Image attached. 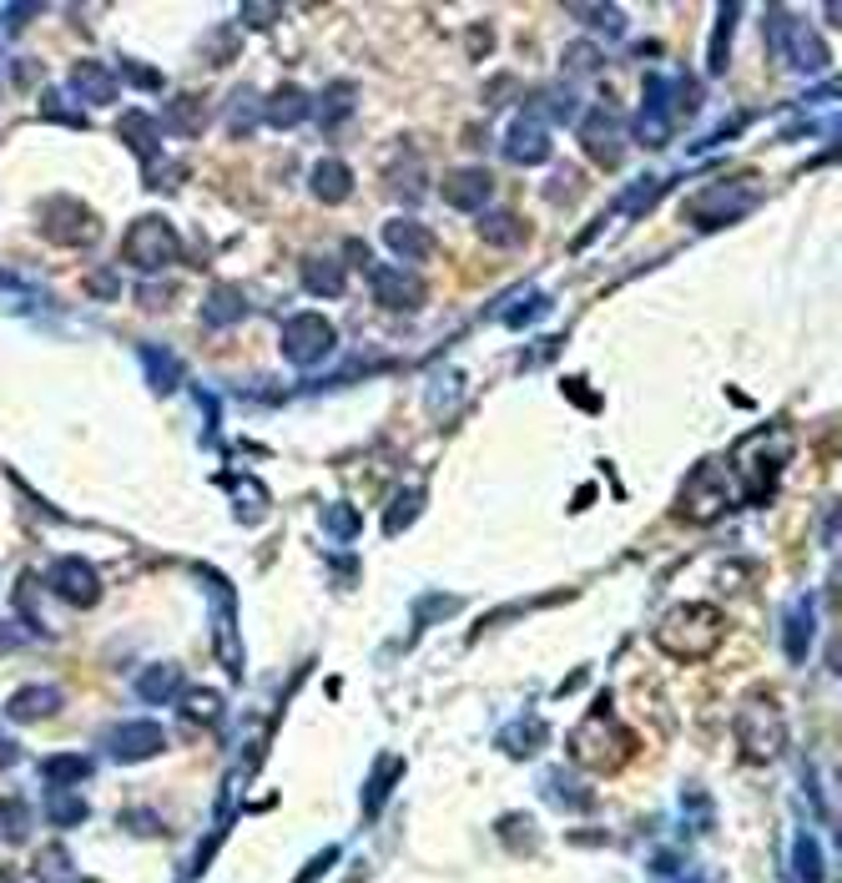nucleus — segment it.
<instances>
[{"label": "nucleus", "instance_id": "obj_1", "mask_svg": "<svg viewBox=\"0 0 842 883\" xmlns=\"http://www.w3.org/2000/svg\"><path fill=\"white\" fill-rule=\"evenodd\" d=\"M722 636H726V616L711 601H686V607L666 611V621L656 626V646L666 657H681V661L711 657L722 646Z\"/></svg>", "mask_w": 842, "mask_h": 883}, {"label": "nucleus", "instance_id": "obj_2", "mask_svg": "<svg viewBox=\"0 0 842 883\" xmlns=\"http://www.w3.org/2000/svg\"><path fill=\"white\" fill-rule=\"evenodd\" d=\"M570 757H576V767H585V773H610V767H620L626 757H631V732L610 717L606 702H595L591 713L580 717V727L570 732Z\"/></svg>", "mask_w": 842, "mask_h": 883}, {"label": "nucleus", "instance_id": "obj_3", "mask_svg": "<svg viewBox=\"0 0 842 883\" xmlns=\"http://www.w3.org/2000/svg\"><path fill=\"white\" fill-rule=\"evenodd\" d=\"M732 738H737V752L747 763H772L776 752L787 747V722L767 697H751L732 722Z\"/></svg>", "mask_w": 842, "mask_h": 883}, {"label": "nucleus", "instance_id": "obj_4", "mask_svg": "<svg viewBox=\"0 0 842 883\" xmlns=\"http://www.w3.org/2000/svg\"><path fill=\"white\" fill-rule=\"evenodd\" d=\"M177 233H171V223H162V217H137L132 233L121 238V258L132 268H142V273H162L167 263H177Z\"/></svg>", "mask_w": 842, "mask_h": 883}, {"label": "nucleus", "instance_id": "obj_5", "mask_svg": "<svg viewBox=\"0 0 842 883\" xmlns=\"http://www.w3.org/2000/svg\"><path fill=\"white\" fill-rule=\"evenodd\" d=\"M722 475V464H701L697 475L686 480L681 490V515L691 520V526H711V520H722L726 505H732V495H726V480Z\"/></svg>", "mask_w": 842, "mask_h": 883}, {"label": "nucleus", "instance_id": "obj_6", "mask_svg": "<svg viewBox=\"0 0 842 883\" xmlns=\"http://www.w3.org/2000/svg\"><path fill=\"white\" fill-rule=\"evenodd\" d=\"M333 349V329L329 318L318 314H293L288 323H283V354L293 358V364H318V358Z\"/></svg>", "mask_w": 842, "mask_h": 883}, {"label": "nucleus", "instance_id": "obj_7", "mask_svg": "<svg viewBox=\"0 0 842 883\" xmlns=\"http://www.w3.org/2000/svg\"><path fill=\"white\" fill-rule=\"evenodd\" d=\"M40 227L51 243H92L96 238V217L81 208L76 198H51L40 208Z\"/></svg>", "mask_w": 842, "mask_h": 883}, {"label": "nucleus", "instance_id": "obj_8", "mask_svg": "<svg viewBox=\"0 0 842 883\" xmlns=\"http://www.w3.org/2000/svg\"><path fill=\"white\" fill-rule=\"evenodd\" d=\"M46 586H51L61 601H71V607H96V596H102V576H96L86 561H56V566L46 570Z\"/></svg>", "mask_w": 842, "mask_h": 883}, {"label": "nucleus", "instance_id": "obj_9", "mask_svg": "<svg viewBox=\"0 0 842 883\" xmlns=\"http://www.w3.org/2000/svg\"><path fill=\"white\" fill-rule=\"evenodd\" d=\"M167 747V732H162V722H121L117 732H111V752H117L121 763H142V757H152V752Z\"/></svg>", "mask_w": 842, "mask_h": 883}, {"label": "nucleus", "instance_id": "obj_10", "mask_svg": "<svg viewBox=\"0 0 842 883\" xmlns=\"http://www.w3.org/2000/svg\"><path fill=\"white\" fill-rule=\"evenodd\" d=\"M580 146L591 152L601 167H616L620 162V127L610 111H591V117L580 121Z\"/></svg>", "mask_w": 842, "mask_h": 883}, {"label": "nucleus", "instance_id": "obj_11", "mask_svg": "<svg viewBox=\"0 0 842 883\" xmlns=\"http://www.w3.org/2000/svg\"><path fill=\"white\" fill-rule=\"evenodd\" d=\"M369 283H373V298H379L383 308H419V304H424V283H419L414 273H399V268H379Z\"/></svg>", "mask_w": 842, "mask_h": 883}, {"label": "nucleus", "instance_id": "obj_12", "mask_svg": "<svg viewBox=\"0 0 842 883\" xmlns=\"http://www.w3.org/2000/svg\"><path fill=\"white\" fill-rule=\"evenodd\" d=\"M505 152H510V162H545L550 157V132H545V121L539 117H520L510 127V137H505Z\"/></svg>", "mask_w": 842, "mask_h": 883}, {"label": "nucleus", "instance_id": "obj_13", "mask_svg": "<svg viewBox=\"0 0 842 883\" xmlns=\"http://www.w3.org/2000/svg\"><path fill=\"white\" fill-rule=\"evenodd\" d=\"M489 172L485 167H454V172H444V202L449 208H460V212H470V208H479V202L489 198Z\"/></svg>", "mask_w": 842, "mask_h": 883}, {"label": "nucleus", "instance_id": "obj_14", "mask_svg": "<svg viewBox=\"0 0 842 883\" xmlns=\"http://www.w3.org/2000/svg\"><path fill=\"white\" fill-rule=\"evenodd\" d=\"M56 707H61V692H56V686L31 682L5 702V717H11V722H40V717H51Z\"/></svg>", "mask_w": 842, "mask_h": 883}, {"label": "nucleus", "instance_id": "obj_15", "mask_svg": "<svg viewBox=\"0 0 842 883\" xmlns=\"http://www.w3.org/2000/svg\"><path fill=\"white\" fill-rule=\"evenodd\" d=\"M313 192L323 202H343V198H354V172L343 167L339 157H323L313 167Z\"/></svg>", "mask_w": 842, "mask_h": 883}, {"label": "nucleus", "instance_id": "obj_16", "mask_svg": "<svg viewBox=\"0 0 842 883\" xmlns=\"http://www.w3.org/2000/svg\"><path fill=\"white\" fill-rule=\"evenodd\" d=\"M383 238H389V248H394L399 258H429V252H435V243H429V233H424L419 223H389L383 227Z\"/></svg>", "mask_w": 842, "mask_h": 883}, {"label": "nucleus", "instance_id": "obj_17", "mask_svg": "<svg viewBox=\"0 0 842 883\" xmlns=\"http://www.w3.org/2000/svg\"><path fill=\"white\" fill-rule=\"evenodd\" d=\"M71 86H76V96H86V102H96V106L117 102V76H111V71H102V67H92V61H86V67H76V81H71Z\"/></svg>", "mask_w": 842, "mask_h": 883}, {"label": "nucleus", "instance_id": "obj_18", "mask_svg": "<svg viewBox=\"0 0 842 883\" xmlns=\"http://www.w3.org/2000/svg\"><path fill=\"white\" fill-rule=\"evenodd\" d=\"M121 137L132 142V152L142 162L157 157V127H152V117H146V111H121Z\"/></svg>", "mask_w": 842, "mask_h": 883}, {"label": "nucleus", "instance_id": "obj_19", "mask_svg": "<svg viewBox=\"0 0 842 883\" xmlns=\"http://www.w3.org/2000/svg\"><path fill=\"white\" fill-rule=\"evenodd\" d=\"M137 692H142L146 702H177L182 697V676H177V667H146Z\"/></svg>", "mask_w": 842, "mask_h": 883}, {"label": "nucleus", "instance_id": "obj_20", "mask_svg": "<svg viewBox=\"0 0 842 883\" xmlns=\"http://www.w3.org/2000/svg\"><path fill=\"white\" fill-rule=\"evenodd\" d=\"M304 111H308V92H298V86H283V92L268 102V121H273V127H293Z\"/></svg>", "mask_w": 842, "mask_h": 883}, {"label": "nucleus", "instance_id": "obj_21", "mask_svg": "<svg viewBox=\"0 0 842 883\" xmlns=\"http://www.w3.org/2000/svg\"><path fill=\"white\" fill-rule=\"evenodd\" d=\"M0 833H5V844H26V833H31V813L21 798H5L0 803Z\"/></svg>", "mask_w": 842, "mask_h": 883}, {"label": "nucleus", "instance_id": "obj_22", "mask_svg": "<svg viewBox=\"0 0 842 883\" xmlns=\"http://www.w3.org/2000/svg\"><path fill=\"white\" fill-rule=\"evenodd\" d=\"M86 773H92V767H86V757H71V752H67V757H51V763H40V778L51 782V788H61V782H81Z\"/></svg>", "mask_w": 842, "mask_h": 883}, {"label": "nucleus", "instance_id": "obj_23", "mask_svg": "<svg viewBox=\"0 0 842 883\" xmlns=\"http://www.w3.org/2000/svg\"><path fill=\"white\" fill-rule=\"evenodd\" d=\"M479 233H485L489 243H520L525 238L520 217H510V212H489V217H479Z\"/></svg>", "mask_w": 842, "mask_h": 883}, {"label": "nucleus", "instance_id": "obj_24", "mask_svg": "<svg viewBox=\"0 0 842 883\" xmlns=\"http://www.w3.org/2000/svg\"><path fill=\"white\" fill-rule=\"evenodd\" d=\"M182 713L187 717H192V722H217V717H223V697H217V692H187V697H182Z\"/></svg>", "mask_w": 842, "mask_h": 883}, {"label": "nucleus", "instance_id": "obj_25", "mask_svg": "<svg viewBox=\"0 0 842 883\" xmlns=\"http://www.w3.org/2000/svg\"><path fill=\"white\" fill-rule=\"evenodd\" d=\"M807 636H813V611L797 607V611H792V621H787V657L792 661L807 657Z\"/></svg>", "mask_w": 842, "mask_h": 883}, {"label": "nucleus", "instance_id": "obj_26", "mask_svg": "<svg viewBox=\"0 0 842 883\" xmlns=\"http://www.w3.org/2000/svg\"><path fill=\"white\" fill-rule=\"evenodd\" d=\"M304 273H308V289H313V293H329V298H339V293H343V273H339V263H318V258H313V263H308Z\"/></svg>", "mask_w": 842, "mask_h": 883}, {"label": "nucleus", "instance_id": "obj_27", "mask_svg": "<svg viewBox=\"0 0 842 883\" xmlns=\"http://www.w3.org/2000/svg\"><path fill=\"white\" fill-rule=\"evenodd\" d=\"M207 318L212 323H233V318H242V298H237L233 289H217L207 298Z\"/></svg>", "mask_w": 842, "mask_h": 883}, {"label": "nucleus", "instance_id": "obj_28", "mask_svg": "<svg viewBox=\"0 0 842 883\" xmlns=\"http://www.w3.org/2000/svg\"><path fill=\"white\" fill-rule=\"evenodd\" d=\"M797 873H803L807 883H822V858H817L813 838H803V848H797Z\"/></svg>", "mask_w": 842, "mask_h": 883}, {"label": "nucleus", "instance_id": "obj_29", "mask_svg": "<svg viewBox=\"0 0 842 883\" xmlns=\"http://www.w3.org/2000/svg\"><path fill=\"white\" fill-rule=\"evenodd\" d=\"M46 813H51V823H76V817H86V808H81L76 798H51Z\"/></svg>", "mask_w": 842, "mask_h": 883}, {"label": "nucleus", "instance_id": "obj_30", "mask_svg": "<svg viewBox=\"0 0 842 883\" xmlns=\"http://www.w3.org/2000/svg\"><path fill=\"white\" fill-rule=\"evenodd\" d=\"M329 530H333V535H354V510H348V505H333V510H329Z\"/></svg>", "mask_w": 842, "mask_h": 883}, {"label": "nucleus", "instance_id": "obj_31", "mask_svg": "<svg viewBox=\"0 0 842 883\" xmlns=\"http://www.w3.org/2000/svg\"><path fill=\"white\" fill-rule=\"evenodd\" d=\"M15 757H21L15 738H5V732H0V767H15Z\"/></svg>", "mask_w": 842, "mask_h": 883}]
</instances>
